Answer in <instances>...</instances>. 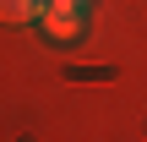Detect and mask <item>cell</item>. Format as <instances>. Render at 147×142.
Here are the masks:
<instances>
[{"mask_svg": "<svg viewBox=\"0 0 147 142\" xmlns=\"http://www.w3.org/2000/svg\"><path fill=\"white\" fill-rule=\"evenodd\" d=\"M49 5H71V11H87V0H49Z\"/></svg>", "mask_w": 147, "mask_h": 142, "instance_id": "obj_3", "label": "cell"}, {"mask_svg": "<svg viewBox=\"0 0 147 142\" xmlns=\"http://www.w3.org/2000/svg\"><path fill=\"white\" fill-rule=\"evenodd\" d=\"M44 11H49V0H0V16H5L11 27H27V22H44Z\"/></svg>", "mask_w": 147, "mask_h": 142, "instance_id": "obj_2", "label": "cell"}, {"mask_svg": "<svg viewBox=\"0 0 147 142\" xmlns=\"http://www.w3.org/2000/svg\"><path fill=\"white\" fill-rule=\"evenodd\" d=\"M38 27H44L49 38H60V44H71V38L82 33V11H71V5H49Z\"/></svg>", "mask_w": 147, "mask_h": 142, "instance_id": "obj_1", "label": "cell"}]
</instances>
